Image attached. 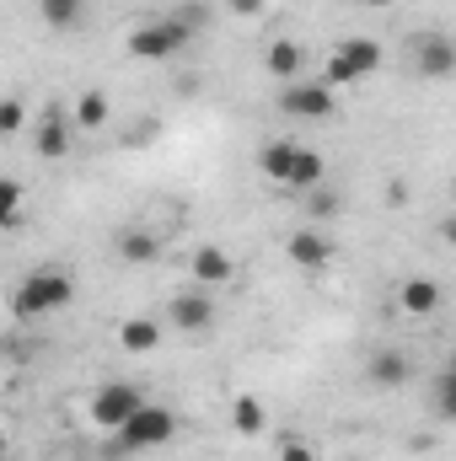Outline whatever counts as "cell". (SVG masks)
Here are the masks:
<instances>
[{
  "instance_id": "obj_1",
  "label": "cell",
  "mask_w": 456,
  "mask_h": 461,
  "mask_svg": "<svg viewBox=\"0 0 456 461\" xmlns=\"http://www.w3.org/2000/svg\"><path fill=\"white\" fill-rule=\"evenodd\" d=\"M258 172L285 183V188H296V194L323 188V156L312 145H296V140H269L263 156H258Z\"/></svg>"
},
{
  "instance_id": "obj_2",
  "label": "cell",
  "mask_w": 456,
  "mask_h": 461,
  "mask_svg": "<svg viewBox=\"0 0 456 461\" xmlns=\"http://www.w3.org/2000/svg\"><path fill=\"white\" fill-rule=\"evenodd\" d=\"M70 301H76L70 274H65V268H38V274H27L22 290L11 295V312H16L22 322H32V317H54V312H65Z\"/></svg>"
},
{
  "instance_id": "obj_3",
  "label": "cell",
  "mask_w": 456,
  "mask_h": 461,
  "mask_svg": "<svg viewBox=\"0 0 456 461\" xmlns=\"http://www.w3.org/2000/svg\"><path fill=\"white\" fill-rule=\"evenodd\" d=\"M188 38H194V22L183 16V11H172V16H150V22H140L134 32H129V59H172V54H183L188 49Z\"/></svg>"
},
{
  "instance_id": "obj_4",
  "label": "cell",
  "mask_w": 456,
  "mask_h": 461,
  "mask_svg": "<svg viewBox=\"0 0 456 461\" xmlns=\"http://www.w3.org/2000/svg\"><path fill=\"white\" fill-rule=\"evenodd\" d=\"M172 435H178V419H172V408H161V402H145L123 429L114 435L118 451H156V446H172Z\"/></svg>"
},
{
  "instance_id": "obj_5",
  "label": "cell",
  "mask_w": 456,
  "mask_h": 461,
  "mask_svg": "<svg viewBox=\"0 0 456 461\" xmlns=\"http://www.w3.org/2000/svg\"><path fill=\"white\" fill-rule=\"evenodd\" d=\"M381 59H387V54H381L376 38H343L339 49H333V59H328V86H354V81L376 76Z\"/></svg>"
},
{
  "instance_id": "obj_6",
  "label": "cell",
  "mask_w": 456,
  "mask_h": 461,
  "mask_svg": "<svg viewBox=\"0 0 456 461\" xmlns=\"http://www.w3.org/2000/svg\"><path fill=\"white\" fill-rule=\"evenodd\" d=\"M140 408H145V392H140L134 381H108V386H97V397H92V424L108 429V435H118Z\"/></svg>"
},
{
  "instance_id": "obj_7",
  "label": "cell",
  "mask_w": 456,
  "mask_h": 461,
  "mask_svg": "<svg viewBox=\"0 0 456 461\" xmlns=\"http://www.w3.org/2000/svg\"><path fill=\"white\" fill-rule=\"evenodd\" d=\"M279 113L290 118H328L333 113V86L328 81H290L279 92Z\"/></svg>"
},
{
  "instance_id": "obj_8",
  "label": "cell",
  "mask_w": 456,
  "mask_h": 461,
  "mask_svg": "<svg viewBox=\"0 0 456 461\" xmlns=\"http://www.w3.org/2000/svg\"><path fill=\"white\" fill-rule=\"evenodd\" d=\"M285 258H290L301 274H323V268L333 263V241H328V230L301 226V230H290V241H285Z\"/></svg>"
},
{
  "instance_id": "obj_9",
  "label": "cell",
  "mask_w": 456,
  "mask_h": 461,
  "mask_svg": "<svg viewBox=\"0 0 456 461\" xmlns=\"http://www.w3.org/2000/svg\"><path fill=\"white\" fill-rule=\"evenodd\" d=\"M167 317H172L178 333H205V328H215V301L205 290H188V295H172Z\"/></svg>"
},
{
  "instance_id": "obj_10",
  "label": "cell",
  "mask_w": 456,
  "mask_h": 461,
  "mask_svg": "<svg viewBox=\"0 0 456 461\" xmlns=\"http://www.w3.org/2000/svg\"><path fill=\"white\" fill-rule=\"evenodd\" d=\"M414 70L419 76H451L456 70V43L451 38H414Z\"/></svg>"
},
{
  "instance_id": "obj_11",
  "label": "cell",
  "mask_w": 456,
  "mask_h": 461,
  "mask_svg": "<svg viewBox=\"0 0 456 461\" xmlns=\"http://www.w3.org/2000/svg\"><path fill=\"white\" fill-rule=\"evenodd\" d=\"M188 274H194V285H199V290H210V285H226L231 274H236V263H231L226 247H199V252H194V263H188Z\"/></svg>"
},
{
  "instance_id": "obj_12",
  "label": "cell",
  "mask_w": 456,
  "mask_h": 461,
  "mask_svg": "<svg viewBox=\"0 0 456 461\" xmlns=\"http://www.w3.org/2000/svg\"><path fill=\"white\" fill-rule=\"evenodd\" d=\"M263 65H269V76H279V81L290 86V81H301V70H306V49H301L296 38H274L269 54H263Z\"/></svg>"
},
{
  "instance_id": "obj_13",
  "label": "cell",
  "mask_w": 456,
  "mask_h": 461,
  "mask_svg": "<svg viewBox=\"0 0 456 461\" xmlns=\"http://www.w3.org/2000/svg\"><path fill=\"white\" fill-rule=\"evenodd\" d=\"M32 140H38V156H43V161H59V156L70 150V123H65V113H59V108H43Z\"/></svg>"
},
{
  "instance_id": "obj_14",
  "label": "cell",
  "mask_w": 456,
  "mask_h": 461,
  "mask_svg": "<svg viewBox=\"0 0 456 461\" xmlns=\"http://www.w3.org/2000/svg\"><path fill=\"white\" fill-rule=\"evenodd\" d=\"M397 306L408 312V317H435L441 312V285L435 279H403V290H397Z\"/></svg>"
},
{
  "instance_id": "obj_15",
  "label": "cell",
  "mask_w": 456,
  "mask_h": 461,
  "mask_svg": "<svg viewBox=\"0 0 456 461\" xmlns=\"http://www.w3.org/2000/svg\"><path fill=\"white\" fill-rule=\"evenodd\" d=\"M118 258H123V263H156V258H161V236L145 230V226L118 230Z\"/></svg>"
},
{
  "instance_id": "obj_16",
  "label": "cell",
  "mask_w": 456,
  "mask_h": 461,
  "mask_svg": "<svg viewBox=\"0 0 456 461\" xmlns=\"http://www.w3.org/2000/svg\"><path fill=\"white\" fill-rule=\"evenodd\" d=\"M231 424H236V435H247V440H258V435H269V408L258 402V397H236L231 402Z\"/></svg>"
},
{
  "instance_id": "obj_17",
  "label": "cell",
  "mask_w": 456,
  "mask_h": 461,
  "mask_svg": "<svg viewBox=\"0 0 456 461\" xmlns=\"http://www.w3.org/2000/svg\"><path fill=\"white\" fill-rule=\"evenodd\" d=\"M365 375H370L376 386H403V381H408V359H403L397 348H376L370 365H365Z\"/></svg>"
},
{
  "instance_id": "obj_18",
  "label": "cell",
  "mask_w": 456,
  "mask_h": 461,
  "mask_svg": "<svg viewBox=\"0 0 456 461\" xmlns=\"http://www.w3.org/2000/svg\"><path fill=\"white\" fill-rule=\"evenodd\" d=\"M118 344L129 348V354H150V348L161 344V328H156L150 317H129V322L118 328Z\"/></svg>"
},
{
  "instance_id": "obj_19",
  "label": "cell",
  "mask_w": 456,
  "mask_h": 461,
  "mask_svg": "<svg viewBox=\"0 0 456 461\" xmlns=\"http://www.w3.org/2000/svg\"><path fill=\"white\" fill-rule=\"evenodd\" d=\"M38 16H43V27L70 32V27L87 16V0H38Z\"/></svg>"
},
{
  "instance_id": "obj_20",
  "label": "cell",
  "mask_w": 456,
  "mask_h": 461,
  "mask_svg": "<svg viewBox=\"0 0 456 461\" xmlns=\"http://www.w3.org/2000/svg\"><path fill=\"white\" fill-rule=\"evenodd\" d=\"M76 123H81V129H103V123H108V97H103V92H81V97H76Z\"/></svg>"
},
{
  "instance_id": "obj_21",
  "label": "cell",
  "mask_w": 456,
  "mask_h": 461,
  "mask_svg": "<svg viewBox=\"0 0 456 461\" xmlns=\"http://www.w3.org/2000/svg\"><path fill=\"white\" fill-rule=\"evenodd\" d=\"M0 221H5V226H22V183H16V177L0 183Z\"/></svg>"
},
{
  "instance_id": "obj_22",
  "label": "cell",
  "mask_w": 456,
  "mask_h": 461,
  "mask_svg": "<svg viewBox=\"0 0 456 461\" xmlns=\"http://www.w3.org/2000/svg\"><path fill=\"white\" fill-rule=\"evenodd\" d=\"M435 413H441L446 424H456V365L441 375V386H435Z\"/></svg>"
},
{
  "instance_id": "obj_23",
  "label": "cell",
  "mask_w": 456,
  "mask_h": 461,
  "mask_svg": "<svg viewBox=\"0 0 456 461\" xmlns=\"http://www.w3.org/2000/svg\"><path fill=\"white\" fill-rule=\"evenodd\" d=\"M279 461H317V446L301 440V435H285L279 440Z\"/></svg>"
},
{
  "instance_id": "obj_24",
  "label": "cell",
  "mask_w": 456,
  "mask_h": 461,
  "mask_svg": "<svg viewBox=\"0 0 456 461\" xmlns=\"http://www.w3.org/2000/svg\"><path fill=\"white\" fill-rule=\"evenodd\" d=\"M22 103H16V97H11V103H0V134H5V140H11V134H22Z\"/></svg>"
},
{
  "instance_id": "obj_25",
  "label": "cell",
  "mask_w": 456,
  "mask_h": 461,
  "mask_svg": "<svg viewBox=\"0 0 456 461\" xmlns=\"http://www.w3.org/2000/svg\"><path fill=\"white\" fill-rule=\"evenodd\" d=\"M306 199H312V215H323V221H328V215H333V210H339V204H343L339 194H328V188H312Z\"/></svg>"
},
{
  "instance_id": "obj_26",
  "label": "cell",
  "mask_w": 456,
  "mask_h": 461,
  "mask_svg": "<svg viewBox=\"0 0 456 461\" xmlns=\"http://www.w3.org/2000/svg\"><path fill=\"white\" fill-rule=\"evenodd\" d=\"M231 11H236V16H258V11H263V0H231Z\"/></svg>"
},
{
  "instance_id": "obj_27",
  "label": "cell",
  "mask_w": 456,
  "mask_h": 461,
  "mask_svg": "<svg viewBox=\"0 0 456 461\" xmlns=\"http://www.w3.org/2000/svg\"><path fill=\"white\" fill-rule=\"evenodd\" d=\"M441 236H446V241L456 247V215H451V221H441Z\"/></svg>"
},
{
  "instance_id": "obj_28",
  "label": "cell",
  "mask_w": 456,
  "mask_h": 461,
  "mask_svg": "<svg viewBox=\"0 0 456 461\" xmlns=\"http://www.w3.org/2000/svg\"><path fill=\"white\" fill-rule=\"evenodd\" d=\"M365 5H387V0H365Z\"/></svg>"
},
{
  "instance_id": "obj_29",
  "label": "cell",
  "mask_w": 456,
  "mask_h": 461,
  "mask_svg": "<svg viewBox=\"0 0 456 461\" xmlns=\"http://www.w3.org/2000/svg\"><path fill=\"white\" fill-rule=\"evenodd\" d=\"M451 194H456V183H451Z\"/></svg>"
}]
</instances>
